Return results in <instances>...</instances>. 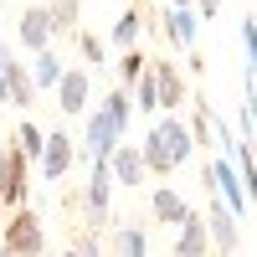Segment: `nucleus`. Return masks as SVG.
<instances>
[{
    "mask_svg": "<svg viewBox=\"0 0 257 257\" xmlns=\"http://www.w3.org/2000/svg\"><path fill=\"white\" fill-rule=\"evenodd\" d=\"M118 144H123V134L113 128V118L103 108H93L88 113V128H82V155H88V160H108Z\"/></svg>",
    "mask_w": 257,
    "mask_h": 257,
    "instance_id": "nucleus-7",
    "label": "nucleus"
},
{
    "mask_svg": "<svg viewBox=\"0 0 257 257\" xmlns=\"http://www.w3.org/2000/svg\"><path fill=\"white\" fill-rule=\"evenodd\" d=\"M211 252V237H206V221H201V211L190 206V216L180 221L175 231V257H206Z\"/></svg>",
    "mask_w": 257,
    "mask_h": 257,
    "instance_id": "nucleus-13",
    "label": "nucleus"
},
{
    "mask_svg": "<svg viewBox=\"0 0 257 257\" xmlns=\"http://www.w3.org/2000/svg\"><path fill=\"white\" fill-rule=\"evenodd\" d=\"M0 77H6V103H16V108H31V103H36L31 72L21 67V57H16L11 47H0Z\"/></svg>",
    "mask_w": 257,
    "mask_h": 257,
    "instance_id": "nucleus-8",
    "label": "nucleus"
},
{
    "mask_svg": "<svg viewBox=\"0 0 257 257\" xmlns=\"http://www.w3.org/2000/svg\"><path fill=\"white\" fill-rule=\"evenodd\" d=\"M165 31H170V41H175V47L196 52V31H201L196 6H170V11H165Z\"/></svg>",
    "mask_w": 257,
    "mask_h": 257,
    "instance_id": "nucleus-14",
    "label": "nucleus"
},
{
    "mask_svg": "<svg viewBox=\"0 0 257 257\" xmlns=\"http://www.w3.org/2000/svg\"><path fill=\"white\" fill-rule=\"evenodd\" d=\"M88 216H93V226H103L108 221V201H113V175H108V160H93V175H88Z\"/></svg>",
    "mask_w": 257,
    "mask_h": 257,
    "instance_id": "nucleus-11",
    "label": "nucleus"
},
{
    "mask_svg": "<svg viewBox=\"0 0 257 257\" xmlns=\"http://www.w3.org/2000/svg\"><path fill=\"white\" fill-rule=\"evenodd\" d=\"M16 149H21L26 160H41V149H47V128L26 118V123H21V134H16Z\"/></svg>",
    "mask_w": 257,
    "mask_h": 257,
    "instance_id": "nucleus-22",
    "label": "nucleus"
},
{
    "mask_svg": "<svg viewBox=\"0 0 257 257\" xmlns=\"http://www.w3.org/2000/svg\"><path fill=\"white\" fill-rule=\"evenodd\" d=\"M139 31H144V6H139V0H134V6H128L118 21H113V47H139Z\"/></svg>",
    "mask_w": 257,
    "mask_h": 257,
    "instance_id": "nucleus-16",
    "label": "nucleus"
},
{
    "mask_svg": "<svg viewBox=\"0 0 257 257\" xmlns=\"http://www.w3.org/2000/svg\"><path fill=\"white\" fill-rule=\"evenodd\" d=\"M108 175L113 185H144V160H139V144H118L108 155Z\"/></svg>",
    "mask_w": 257,
    "mask_h": 257,
    "instance_id": "nucleus-15",
    "label": "nucleus"
},
{
    "mask_svg": "<svg viewBox=\"0 0 257 257\" xmlns=\"http://www.w3.org/2000/svg\"><path fill=\"white\" fill-rule=\"evenodd\" d=\"M72 160H77V139L62 134V128H57V134H47V149H41V175H47V180H62V175L72 170Z\"/></svg>",
    "mask_w": 257,
    "mask_h": 257,
    "instance_id": "nucleus-10",
    "label": "nucleus"
},
{
    "mask_svg": "<svg viewBox=\"0 0 257 257\" xmlns=\"http://www.w3.org/2000/svg\"><path fill=\"white\" fill-rule=\"evenodd\" d=\"M206 237H211V247H216L221 257H237V247H242V231H237V216L221 206V196H211V206H206Z\"/></svg>",
    "mask_w": 257,
    "mask_h": 257,
    "instance_id": "nucleus-4",
    "label": "nucleus"
},
{
    "mask_svg": "<svg viewBox=\"0 0 257 257\" xmlns=\"http://www.w3.org/2000/svg\"><path fill=\"white\" fill-rule=\"evenodd\" d=\"M128 98H134V113H155L160 108V98H155V77H149V67L139 72V82L128 88Z\"/></svg>",
    "mask_w": 257,
    "mask_h": 257,
    "instance_id": "nucleus-23",
    "label": "nucleus"
},
{
    "mask_svg": "<svg viewBox=\"0 0 257 257\" xmlns=\"http://www.w3.org/2000/svg\"><path fill=\"white\" fill-rule=\"evenodd\" d=\"M72 252H77V257H103V252H98V242H93V237H82V242H77V247H72Z\"/></svg>",
    "mask_w": 257,
    "mask_h": 257,
    "instance_id": "nucleus-25",
    "label": "nucleus"
},
{
    "mask_svg": "<svg viewBox=\"0 0 257 257\" xmlns=\"http://www.w3.org/2000/svg\"><path fill=\"white\" fill-rule=\"evenodd\" d=\"M16 36H21V47L26 52H47L52 47V16H47V6H26L16 16Z\"/></svg>",
    "mask_w": 257,
    "mask_h": 257,
    "instance_id": "nucleus-9",
    "label": "nucleus"
},
{
    "mask_svg": "<svg viewBox=\"0 0 257 257\" xmlns=\"http://www.w3.org/2000/svg\"><path fill=\"white\" fill-rule=\"evenodd\" d=\"M103 113L113 118L118 134H128V123H134V98H128V88H108L103 93Z\"/></svg>",
    "mask_w": 257,
    "mask_h": 257,
    "instance_id": "nucleus-17",
    "label": "nucleus"
},
{
    "mask_svg": "<svg viewBox=\"0 0 257 257\" xmlns=\"http://www.w3.org/2000/svg\"><path fill=\"white\" fill-rule=\"evenodd\" d=\"M77 52L88 57V62H103V41H98L93 31H77Z\"/></svg>",
    "mask_w": 257,
    "mask_h": 257,
    "instance_id": "nucleus-24",
    "label": "nucleus"
},
{
    "mask_svg": "<svg viewBox=\"0 0 257 257\" xmlns=\"http://www.w3.org/2000/svg\"><path fill=\"white\" fill-rule=\"evenodd\" d=\"M47 16H52V36H67V31H77L82 6H77V0H52V6H47Z\"/></svg>",
    "mask_w": 257,
    "mask_h": 257,
    "instance_id": "nucleus-19",
    "label": "nucleus"
},
{
    "mask_svg": "<svg viewBox=\"0 0 257 257\" xmlns=\"http://www.w3.org/2000/svg\"><path fill=\"white\" fill-rule=\"evenodd\" d=\"M113 257H149V242L139 226H118L113 231Z\"/></svg>",
    "mask_w": 257,
    "mask_h": 257,
    "instance_id": "nucleus-20",
    "label": "nucleus"
},
{
    "mask_svg": "<svg viewBox=\"0 0 257 257\" xmlns=\"http://www.w3.org/2000/svg\"><path fill=\"white\" fill-rule=\"evenodd\" d=\"M196 6H201V16H216V6H221V0H196Z\"/></svg>",
    "mask_w": 257,
    "mask_h": 257,
    "instance_id": "nucleus-26",
    "label": "nucleus"
},
{
    "mask_svg": "<svg viewBox=\"0 0 257 257\" xmlns=\"http://www.w3.org/2000/svg\"><path fill=\"white\" fill-rule=\"evenodd\" d=\"M149 216H155L160 226H180L190 216V201L180 196L175 185H155V190H149Z\"/></svg>",
    "mask_w": 257,
    "mask_h": 257,
    "instance_id": "nucleus-12",
    "label": "nucleus"
},
{
    "mask_svg": "<svg viewBox=\"0 0 257 257\" xmlns=\"http://www.w3.org/2000/svg\"><path fill=\"white\" fill-rule=\"evenodd\" d=\"M26 72H31V88H36V93H41V88H57V77H62V57L47 47V52H36V62H31Z\"/></svg>",
    "mask_w": 257,
    "mask_h": 257,
    "instance_id": "nucleus-18",
    "label": "nucleus"
},
{
    "mask_svg": "<svg viewBox=\"0 0 257 257\" xmlns=\"http://www.w3.org/2000/svg\"><path fill=\"white\" fill-rule=\"evenodd\" d=\"M144 67H149V52H144V47H128V52L118 57V88H134Z\"/></svg>",
    "mask_w": 257,
    "mask_h": 257,
    "instance_id": "nucleus-21",
    "label": "nucleus"
},
{
    "mask_svg": "<svg viewBox=\"0 0 257 257\" xmlns=\"http://www.w3.org/2000/svg\"><path fill=\"white\" fill-rule=\"evenodd\" d=\"M149 77H155V98H160V108L165 113H180L185 108V77L175 62H165V57H149Z\"/></svg>",
    "mask_w": 257,
    "mask_h": 257,
    "instance_id": "nucleus-5",
    "label": "nucleus"
},
{
    "mask_svg": "<svg viewBox=\"0 0 257 257\" xmlns=\"http://www.w3.org/2000/svg\"><path fill=\"white\" fill-rule=\"evenodd\" d=\"M57 108L62 113H88V98H93V77H88V67H62V77H57Z\"/></svg>",
    "mask_w": 257,
    "mask_h": 257,
    "instance_id": "nucleus-6",
    "label": "nucleus"
},
{
    "mask_svg": "<svg viewBox=\"0 0 257 257\" xmlns=\"http://www.w3.org/2000/svg\"><path fill=\"white\" fill-rule=\"evenodd\" d=\"M0 257H6V252H0Z\"/></svg>",
    "mask_w": 257,
    "mask_h": 257,
    "instance_id": "nucleus-30",
    "label": "nucleus"
},
{
    "mask_svg": "<svg viewBox=\"0 0 257 257\" xmlns=\"http://www.w3.org/2000/svg\"><path fill=\"white\" fill-rule=\"evenodd\" d=\"M0 103H6V77H0Z\"/></svg>",
    "mask_w": 257,
    "mask_h": 257,
    "instance_id": "nucleus-28",
    "label": "nucleus"
},
{
    "mask_svg": "<svg viewBox=\"0 0 257 257\" xmlns=\"http://www.w3.org/2000/svg\"><path fill=\"white\" fill-rule=\"evenodd\" d=\"M170 6H196V0H170Z\"/></svg>",
    "mask_w": 257,
    "mask_h": 257,
    "instance_id": "nucleus-27",
    "label": "nucleus"
},
{
    "mask_svg": "<svg viewBox=\"0 0 257 257\" xmlns=\"http://www.w3.org/2000/svg\"><path fill=\"white\" fill-rule=\"evenodd\" d=\"M62 257H77V252H62Z\"/></svg>",
    "mask_w": 257,
    "mask_h": 257,
    "instance_id": "nucleus-29",
    "label": "nucleus"
},
{
    "mask_svg": "<svg viewBox=\"0 0 257 257\" xmlns=\"http://www.w3.org/2000/svg\"><path fill=\"white\" fill-rule=\"evenodd\" d=\"M0 252H6V257H41V252H47V231H41V221H36V211H31V206L11 211Z\"/></svg>",
    "mask_w": 257,
    "mask_h": 257,
    "instance_id": "nucleus-2",
    "label": "nucleus"
},
{
    "mask_svg": "<svg viewBox=\"0 0 257 257\" xmlns=\"http://www.w3.org/2000/svg\"><path fill=\"white\" fill-rule=\"evenodd\" d=\"M196 155V139H190V128L180 113H165L160 123H149V134L139 144V160L149 175H175V170Z\"/></svg>",
    "mask_w": 257,
    "mask_h": 257,
    "instance_id": "nucleus-1",
    "label": "nucleus"
},
{
    "mask_svg": "<svg viewBox=\"0 0 257 257\" xmlns=\"http://www.w3.org/2000/svg\"><path fill=\"white\" fill-rule=\"evenodd\" d=\"M26 196H31V180H26V155L16 149V139L0 149V206H11V211H21L26 206Z\"/></svg>",
    "mask_w": 257,
    "mask_h": 257,
    "instance_id": "nucleus-3",
    "label": "nucleus"
}]
</instances>
